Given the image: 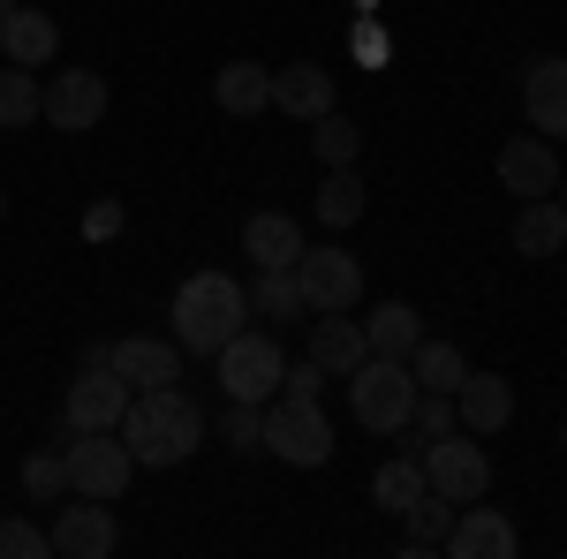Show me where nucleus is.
<instances>
[{"mask_svg": "<svg viewBox=\"0 0 567 559\" xmlns=\"http://www.w3.org/2000/svg\"><path fill=\"white\" fill-rule=\"evenodd\" d=\"M424 484H432L439 499H454V507H470L492 491V454H484L477 431H446L424 446Z\"/></svg>", "mask_w": 567, "mask_h": 559, "instance_id": "nucleus-6", "label": "nucleus"}, {"mask_svg": "<svg viewBox=\"0 0 567 559\" xmlns=\"http://www.w3.org/2000/svg\"><path fill=\"white\" fill-rule=\"evenodd\" d=\"M560 242H567V205L560 197H523V213H515V250H523L529 265H545V258H560Z\"/></svg>", "mask_w": 567, "mask_h": 559, "instance_id": "nucleus-20", "label": "nucleus"}, {"mask_svg": "<svg viewBox=\"0 0 567 559\" xmlns=\"http://www.w3.org/2000/svg\"><path fill=\"white\" fill-rule=\"evenodd\" d=\"M355 61H386V39L379 31H355Z\"/></svg>", "mask_w": 567, "mask_h": 559, "instance_id": "nucleus-37", "label": "nucleus"}, {"mask_svg": "<svg viewBox=\"0 0 567 559\" xmlns=\"http://www.w3.org/2000/svg\"><path fill=\"white\" fill-rule=\"evenodd\" d=\"M39 122H53V130H99L106 122V76L99 69H61L53 84H45V114Z\"/></svg>", "mask_w": 567, "mask_h": 559, "instance_id": "nucleus-11", "label": "nucleus"}, {"mask_svg": "<svg viewBox=\"0 0 567 559\" xmlns=\"http://www.w3.org/2000/svg\"><path fill=\"white\" fill-rule=\"evenodd\" d=\"M0 213H8V197H0Z\"/></svg>", "mask_w": 567, "mask_h": 559, "instance_id": "nucleus-41", "label": "nucleus"}, {"mask_svg": "<svg viewBox=\"0 0 567 559\" xmlns=\"http://www.w3.org/2000/svg\"><path fill=\"white\" fill-rule=\"evenodd\" d=\"M213 106L235 114V122L265 114V106H272V69H258V61H227V69L213 76Z\"/></svg>", "mask_w": 567, "mask_h": 559, "instance_id": "nucleus-21", "label": "nucleus"}, {"mask_svg": "<svg viewBox=\"0 0 567 559\" xmlns=\"http://www.w3.org/2000/svg\"><path fill=\"white\" fill-rule=\"evenodd\" d=\"M446 529H454V499H439L432 484H424V499L401 515V552H409V559L446 552Z\"/></svg>", "mask_w": 567, "mask_h": 559, "instance_id": "nucleus-22", "label": "nucleus"}, {"mask_svg": "<svg viewBox=\"0 0 567 559\" xmlns=\"http://www.w3.org/2000/svg\"><path fill=\"white\" fill-rule=\"evenodd\" d=\"M84 235H91V242L122 235V205H91V213H84Z\"/></svg>", "mask_w": 567, "mask_h": 559, "instance_id": "nucleus-36", "label": "nucleus"}, {"mask_svg": "<svg viewBox=\"0 0 567 559\" xmlns=\"http://www.w3.org/2000/svg\"><path fill=\"white\" fill-rule=\"evenodd\" d=\"M250 318V288L235 272H189L175 288V341L182 355H219Z\"/></svg>", "mask_w": 567, "mask_h": 559, "instance_id": "nucleus-2", "label": "nucleus"}, {"mask_svg": "<svg viewBox=\"0 0 567 559\" xmlns=\"http://www.w3.org/2000/svg\"><path fill=\"white\" fill-rule=\"evenodd\" d=\"M416 499H424V462H416V454H393V462H379V476H371V507L409 515Z\"/></svg>", "mask_w": 567, "mask_h": 559, "instance_id": "nucleus-26", "label": "nucleus"}, {"mask_svg": "<svg viewBox=\"0 0 567 559\" xmlns=\"http://www.w3.org/2000/svg\"><path fill=\"white\" fill-rule=\"evenodd\" d=\"M446 552L454 559H515L523 552V529L499 515V507H454V529H446Z\"/></svg>", "mask_w": 567, "mask_h": 559, "instance_id": "nucleus-12", "label": "nucleus"}, {"mask_svg": "<svg viewBox=\"0 0 567 559\" xmlns=\"http://www.w3.org/2000/svg\"><path fill=\"white\" fill-rule=\"evenodd\" d=\"M310 213L326 219V227H355V219H363V174H355V167H326L318 197H310Z\"/></svg>", "mask_w": 567, "mask_h": 559, "instance_id": "nucleus-28", "label": "nucleus"}, {"mask_svg": "<svg viewBox=\"0 0 567 559\" xmlns=\"http://www.w3.org/2000/svg\"><path fill=\"white\" fill-rule=\"evenodd\" d=\"M310 152L326 159V167H355V152H363V136H355V122L333 106V114H318L310 122Z\"/></svg>", "mask_w": 567, "mask_h": 559, "instance_id": "nucleus-30", "label": "nucleus"}, {"mask_svg": "<svg viewBox=\"0 0 567 559\" xmlns=\"http://www.w3.org/2000/svg\"><path fill=\"white\" fill-rule=\"evenodd\" d=\"M416 371L401 363V355H363L349 371V408L363 431H379V438H393V431H409V416H416Z\"/></svg>", "mask_w": 567, "mask_h": 559, "instance_id": "nucleus-3", "label": "nucleus"}, {"mask_svg": "<svg viewBox=\"0 0 567 559\" xmlns=\"http://www.w3.org/2000/svg\"><path fill=\"white\" fill-rule=\"evenodd\" d=\"M363 355H371V348H363V325H355L349 310H318V325H310V363H318L326 379H349Z\"/></svg>", "mask_w": 567, "mask_h": 559, "instance_id": "nucleus-16", "label": "nucleus"}, {"mask_svg": "<svg viewBox=\"0 0 567 559\" xmlns=\"http://www.w3.org/2000/svg\"><path fill=\"white\" fill-rule=\"evenodd\" d=\"M499 189L507 197H553L560 189V152H553V136H515V144H499Z\"/></svg>", "mask_w": 567, "mask_h": 559, "instance_id": "nucleus-13", "label": "nucleus"}, {"mask_svg": "<svg viewBox=\"0 0 567 559\" xmlns=\"http://www.w3.org/2000/svg\"><path fill=\"white\" fill-rule=\"evenodd\" d=\"M8 8H16V0H0V15H8Z\"/></svg>", "mask_w": 567, "mask_h": 559, "instance_id": "nucleus-39", "label": "nucleus"}, {"mask_svg": "<svg viewBox=\"0 0 567 559\" xmlns=\"http://www.w3.org/2000/svg\"><path fill=\"white\" fill-rule=\"evenodd\" d=\"M409 454L424 462V446L432 438H446V431H462V416H454V393H416V416H409Z\"/></svg>", "mask_w": 567, "mask_h": 559, "instance_id": "nucleus-31", "label": "nucleus"}, {"mask_svg": "<svg viewBox=\"0 0 567 559\" xmlns=\"http://www.w3.org/2000/svg\"><path fill=\"white\" fill-rule=\"evenodd\" d=\"M318 386H326V371H318V363H288V371H280V393H310V401H318Z\"/></svg>", "mask_w": 567, "mask_h": 559, "instance_id": "nucleus-35", "label": "nucleus"}, {"mask_svg": "<svg viewBox=\"0 0 567 559\" xmlns=\"http://www.w3.org/2000/svg\"><path fill=\"white\" fill-rule=\"evenodd\" d=\"M53 45H61V31H53V15H39V8H8L0 15V53L16 61V69H39V61H53Z\"/></svg>", "mask_w": 567, "mask_h": 559, "instance_id": "nucleus-19", "label": "nucleus"}, {"mask_svg": "<svg viewBox=\"0 0 567 559\" xmlns=\"http://www.w3.org/2000/svg\"><path fill=\"white\" fill-rule=\"evenodd\" d=\"M523 106H529V130L537 136H567V53L537 61L523 76Z\"/></svg>", "mask_w": 567, "mask_h": 559, "instance_id": "nucleus-17", "label": "nucleus"}, {"mask_svg": "<svg viewBox=\"0 0 567 559\" xmlns=\"http://www.w3.org/2000/svg\"><path fill=\"white\" fill-rule=\"evenodd\" d=\"M553 197H560V205H567V174H560V189H553Z\"/></svg>", "mask_w": 567, "mask_h": 559, "instance_id": "nucleus-38", "label": "nucleus"}, {"mask_svg": "<svg viewBox=\"0 0 567 559\" xmlns=\"http://www.w3.org/2000/svg\"><path fill=\"white\" fill-rule=\"evenodd\" d=\"M106 363L130 379V386H182V341H159V333H130V341L106 348Z\"/></svg>", "mask_w": 567, "mask_h": 559, "instance_id": "nucleus-14", "label": "nucleus"}, {"mask_svg": "<svg viewBox=\"0 0 567 559\" xmlns=\"http://www.w3.org/2000/svg\"><path fill=\"white\" fill-rule=\"evenodd\" d=\"M213 363H219V393L227 401H272L280 393V371H288V355H280L272 333H235Z\"/></svg>", "mask_w": 567, "mask_h": 559, "instance_id": "nucleus-7", "label": "nucleus"}, {"mask_svg": "<svg viewBox=\"0 0 567 559\" xmlns=\"http://www.w3.org/2000/svg\"><path fill=\"white\" fill-rule=\"evenodd\" d=\"M454 416H462V431L492 438V431L515 424V386H507L499 371H470V379L454 386Z\"/></svg>", "mask_w": 567, "mask_h": 559, "instance_id": "nucleus-15", "label": "nucleus"}, {"mask_svg": "<svg viewBox=\"0 0 567 559\" xmlns=\"http://www.w3.org/2000/svg\"><path fill=\"white\" fill-rule=\"evenodd\" d=\"M39 114H45V84L31 69L8 61V69H0V130H31Z\"/></svg>", "mask_w": 567, "mask_h": 559, "instance_id": "nucleus-29", "label": "nucleus"}, {"mask_svg": "<svg viewBox=\"0 0 567 559\" xmlns=\"http://www.w3.org/2000/svg\"><path fill=\"white\" fill-rule=\"evenodd\" d=\"M416 341H424V318H416L409 302H379V310L363 318V348H371V355H401V363H409Z\"/></svg>", "mask_w": 567, "mask_h": 559, "instance_id": "nucleus-24", "label": "nucleus"}, {"mask_svg": "<svg viewBox=\"0 0 567 559\" xmlns=\"http://www.w3.org/2000/svg\"><path fill=\"white\" fill-rule=\"evenodd\" d=\"M243 250H250V265H296L303 258V227H296L288 213H250Z\"/></svg>", "mask_w": 567, "mask_h": 559, "instance_id": "nucleus-23", "label": "nucleus"}, {"mask_svg": "<svg viewBox=\"0 0 567 559\" xmlns=\"http://www.w3.org/2000/svg\"><path fill=\"white\" fill-rule=\"evenodd\" d=\"M296 288H303L310 310H349V302L363 296V265H355L341 242H318V250L303 242V258H296Z\"/></svg>", "mask_w": 567, "mask_h": 559, "instance_id": "nucleus-10", "label": "nucleus"}, {"mask_svg": "<svg viewBox=\"0 0 567 559\" xmlns=\"http://www.w3.org/2000/svg\"><path fill=\"white\" fill-rule=\"evenodd\" d=\"M122 446L136 454V469H182L205 446V408L182 386H136L122 408Z\"/></svg>", "mask_w": 567, "mask_h": 559, "instance_id": "nucleus-1", "label": "nucleus"}, {"mask_svg": "<svg viewBox=\"0 0 567 559\" xmlns=\"http://www.w3.org/2000/svg\"><path fill=\"white\" fill-rule=\"evenodd\" d=\"M53 552L61 559H114L122 552V521H114V499H84L76 491V507H53Z\"/></svg>", "mask_w": 567, "mask_h": 559, "instance_id": "nucleus-9", "label": "nucleus"}, {"mask_svg": "<svg viewBox=\"0 0 567 559\" xmlns=\"http://www.w3.org/2000/svg\"><path fill=\"white\" fill-rule=\"evenodd\" d=\"M272 106H280V114H296V122H318V114H333V76H326L318 61L272 69Z\"/></svg>", "mask_w": 567, "mask_h": 559, "instance_id": "nucleus-18", "label": "nucleus"}, {"mask_svg": "<svg viewBox=\"0 0 567 559\" xmlns=\"http://www.w3.org/2000/svg\"><path fill=\"white\" fill-rule=\"evenodd\" d=\"M265 454L288 469H326L333 462V424L310 393H272L265 401Z\"/></svg>", "mask_w": 567, "mask_h": 559, "instance_id": "nucleus-4", "label": "nucleus"}, {"mask_svg": "<svg viewBox=\"0 0 567 559\" xmlns=\"http://www.w3.org/2000/svg\"><path fill=\"white\" fill-rule=\"evenodd\" d=\"M45 552H53V537H45L39 521H23V515L0 521V559H45Z\"/></svg>", "mask_w": 567, "mask_h": 559, "instance_id": "nucleus-34", "label": "nucleus"}, {"mask_svg": "<svg viewBox=\"0 0 567 559\" xmlns=\"http://www.w3.org/2000/svg\"><path fill=\"white\" fill-rule=\"evenodd\" d=\"M61 462H69V491H84V499H122L136 476V454L122 446V431H69Z\"/></svg>", "mask_w": 567, "mask_h": 559, "instance_id": "nucleus-5", "label": "nucleus"}, {"mask_svg": "<svg viewBox=\"0 0 567 559\" xmlns=\"http://www.w3.org/2000/svg\"><path fill=\"white\" fill-rule=\"evenodd\" d=\"M219 431H227L235 454H265V401H227Z\"/></svg>", "mask_w": 567, "mask_h": 559, "instance_id": "nucleus-32", "label": "nucleus"}, {"mask_svg": "<svg viewBox=\"0 0 567 559\" xmlns=\"http://www.w3.org/2000/svg\"><path fill=\"white\" fill-rule=\"evenodd\" d=\"M250 310L272 318V325H296V318L310 310L303 288H296V265H258V280H250Z\"/></svg>", "mask_w": 567, "mask_h": 559, "instance_id": "nucleus-25", "label": "nucleus"}, {"mask_svg": "<svg viewBox=\"0 0 567 559\" xmlns=\"http://www.w3.org/2000/svg\"><path fill=\"white\" fill-rule=\"evenodd\" d=\"M130 393L136 386L114 371V363H84V379L69 386V401H61V431H53V438H69V431H122Z\"/></svg>", "mask_w": 567, "mask_h": 559, "instance_id": "nucleus-8", "label": "nucleus"}, {"mask_svg": "<svg viewBox=\"0 0 567 559\" xmlns=\"http://www.w3.org/2000/svg\"><path fill=\"white\" fill-rule=\"evenodd\" d=\"M560 446H567V424H560Z\"/></svg>", "mask_w": 567, "mask_h": 559, "instance_id": "nucleus-40", "label": "nucleus"}, {"mask_svg": "<svg viewBox=\"0 0 567 559\" xmlns=\"http://www.w3.org/2000/svg\"><path fill=\"white\" fill-rule=\"evenodd\" d=\"M61 491H69V462H61V454H31V462H23V499H31V507H53Z\"/></svg>", "mask_w": 567, "mask_h": 559, "instance_id": "nucleus-33", "label": "nucleus"}, {"mask_svg": "<svg viewBox=\"0 0 567 559\" xmlns=\"http://www.w3.org/2000/svg\"><path fill=\"white\" fill-rule=\"evenodd\" d=\"M409 371H416L424 393H454L462 379H470V355H462L454 341H416L409 348Z\"/></svg>", "mask_w": 567, "mask_h": 559, "instance_id": "nucleus-27", "label": "nucleus"}]
</instances>
